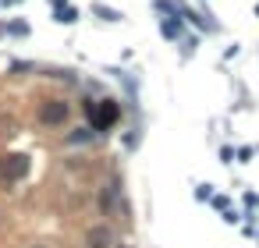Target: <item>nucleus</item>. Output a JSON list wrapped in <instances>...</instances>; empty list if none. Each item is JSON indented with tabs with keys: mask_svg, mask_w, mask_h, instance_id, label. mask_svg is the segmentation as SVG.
I'll use <instances>...</instances> for the list:
<instances>
[{
	"mask_svg": "<svg viewBox=\"0 0 259 248\" xmlns=\"http://www.w3.org/2000/svg\"><path fill=\"white\" fill-rule=\"evenodd\" d=\"M86 114H89V120H92V128H96V132H106V128H114V124H118L121 106H118L114 100H100V103L86 100Z\"/></svg>",
	"mask_w": 259,
	"mask_h": 248,
	"instance_id": "1",
	"label": "nucleus"
},
{
	"mask_svg": "<svg viewBox=\"0 0 259 248\" xmlns=\"http://www.w3.org/2000/svg\"><path fill=\"white\" fill-rule=\"evenodd\" d=\"M68 117H71V103H68V100H46L43 110H40V120L50 124V128H60V124H68Z\"/></svg>",
	"mask_w": 259,
	"mask_h": 248,
	"instance_id": "2",
	"label": "nucleus"
},
{
	"mask_svg": "<svg viewBox=\"0 0 259 248\" xmlns=\"http://www.w3.org/2000/svg\"><path fill=\"white\" fill-rule=\"evenodd\" d=\"M86 244L89 248H114V234H110L106 224H96V227L86 230Z\"/></svg>",
	"mask_w": 259,
	"mask_h": 248,
	"instance_id": "3",
	"label": "nucleus"
},
{
	"mask_svg": "<svg viewBox=\"0 0 259 248\" xmlns=\"http://www.w3.org/2000/svg\"><path fill=\"white\" fill-rule=\"evenodd\" d=\"M25 174V160L22 156H8V160H0V184H11L14 178Z\"/></svg>",
	"mask_w": 259,
	"mask_h": 248,
	"instance_id": "4",
	"label": "nucleus"
},
{
	"mask_svg": "<svg viewBox=\"0 0 259 248\" xmlns=\"http://www.w3.org/2000/svg\"><path fill=\"white\" fill-rule=\"evenodd\" d=\"M118 195H121V188H118V184H103V188H100V198H96V202H100V210H103V213H110V210L118 206Z\"/></svg>",
	"mask_w": 259,
	"mask_h": 248,
	"instance_id": "5",
	"label": "nucleus"
},
{
	"mask_svg": "<svg viewBox=\"0 0 259 248\" xmlns=\"http://www.w3.org/2000/svg\"><path fill=\"white\" fill-rule=\"evenodd\" d=\"M54 22H60V25H71V22H78V8H68V4L54 8Z\"/></svg>",
	"mask_w": 259,
	"mask_h": 248,
	"instance_id": "6",
	"label": "nucleus"
},
{
	"mask_svg": "<svg viewBox=\"0 0 259 248\" xmlns=\"http://www.w3.org/2000/svg\"><path fill=\"white\" fill-rule=\"evenodd\" d=\"M92 14H96V18H103V22H121V11L106 8V4H92Z\"/></svg>",
	"mask_w": 259,
	"mask_h": 248,
	"instance_id": "7",
	"label": "nucleus"
},
{
	"mask_svg": "<svg viewBox=\"0 0 259 248\" xmlns=\"http://www.w3.org/2000/svg\"><path fill=\"white\" fill-rule=\"evenodd\" d=\"M92 132H96V128H78V132H71V135H68V146H86V142H92Z\"/></svg>",
	"mask_w": 259,
	"mask_h": 248,
	"instance_id": "8",
	"label": "nucleus"
},
{
	"mask_svg": "<svg viewBox=\"0 0 259 248\" xmlns=\"http://www.w3.org/2000/svg\"><path fill=\"white\" fill-rule=\"evenodd\" d=\"M160 28H164V36H167V39H178V36H181V22H174V18L160 22Z\"/></svg>",
	"mask_w": 259,
	"mask_h": 248,
	"instance_id": "9",
	"label": "nucleus"
},
{
	"mask_svg": "<svg viewBox=\"0 0 259 248\" xmlns=\"http://www.w3.org/2000/svg\"><path fill=\"white\" fill-rule=\"evenodd\" d=\"M8 32H11V36H28V22H11Z\"/></svg>",
	"mask_w": 259,
	"mask_h": 248,
	"instance_id": "10",
	"label": "nucleus"
},
{
	"mask_svg": "<svg viewBox=\"0 0 259 248\" xmlns=\"http://www.w3.org/2000/svg\"><path fill=\"white\" fill-rule=\"evenodd\" d=\"M46 4H54V8H60V4H64V0H46Z\"/></svg>",
	"mask_w": 259,
	"mask_h": 248,
	"instance_id": "11",
	"label": "nucleus"
},
{
	"mask_svg": "<svg viewBox=\"0 0 259 248\" xmlns=\"http://www.w3.org/2000/svg\"><path fill=\"white\" fill-rule=\"evenodd\" d=\"M0 4H8V8H11V4H18V0H0Z\"/></svg>",
	"mask_w": 259,
	"mask_h": 248,
	"instance_id": "12",
	"label": "nucleus"
},
{
	"mask_svg": "<svg viewBox=\"0 0 259 248\" xmlns=\"http://www.w3.org/2000/svg\"><path fill=\"white\" fill-rule=\"evenodd\" d=\"M0 32H4V25H0Z\"/></svg>",
	"mask_w": 259,
	"mask_h": 248,
	"instance_id": "13",
	"label": "nucleus"
},
{
	"mask_svg": "<svg viewBox=\"0 0 259 248\" xmlns=\"http://www.w3.org/2000/svg\"><path fill=\"white\" fill-rule=\"evenodd\" d=\"M32 248H40V244H32Z\"/></svg>",
	"mask_w": 259,
	"mask_h": 248,
	"instance_id": "14",
	"label": "nucleus"
},
{
	"mask_svg": "<svg viewBox=\"0 0 259 248\" xmlns=\"http://www.w3.org/2000/svg\"><path fill=\"white\" fill-rule=\"evenodd\" d=\"M256 14H259V8H256Z\"/></svg>",
	"mask_w": 259,
	"mask_h": 248,
	"instance_id": "15",
	"label": "nucleus"
}]
</instances>
